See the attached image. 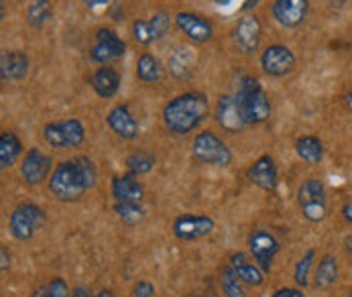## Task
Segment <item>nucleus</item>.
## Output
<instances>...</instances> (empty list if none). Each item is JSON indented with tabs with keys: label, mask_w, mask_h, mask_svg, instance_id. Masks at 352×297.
<instances>
[{
	"label": "nucleus",
	"mask_w": 352,
	"mask_h": 297,
	"mask_svg": "<svg viewBox=\"0 0 352 297\" xmlns=\"http://www.w3.org/2000/svg\"><path fill=\"white\" fill-rule=\"evenodd\" d=\"M163 76V67L159 63V59L151 53H143L137 61V78L145 84L159 82Z\"/></svg>",
	"instance_id": "cd10ccee"
},
{
	"label": "nucleus",
	"mask_w": 352,
	"mask_h": 297,
	"mask_svg": "<svg viewBox=\"0 0 352 297\" xmlns=\"http://www.w3.org/2000/svg\"><path fill=\"white\" fill-rule=\"evenodd\" d=\"M216 222L206 214H179L173 220V234L179 241H198L214 230Z\"/></svg>",
	"instance_id": "6e6552de"
},
{
	"label": "nucleus",
	"mask_w": 352,
	"mask_h": 297,
	"mask_svg": "<svg viewBox=\"0 0 352 297\" xmlns=\"http://www.w3.org/2000/svg\"><path fill=\"white\" fill-rule=\"evenodd\" d=\"M106 122H108V126L112 129V133H116V135H118L120 139H124V141H133V139H137V135H139V122L135 120V116L131 114V110H129L124 104L114 106V108L108 112Z\"/></svg>",
	"instance_id": "a211bd4d"
},
{
	"label": "nucleus",
	"mask_w": 352,
	"mask_h": 297,
	"mask_svg": "<svg viewBox=\"0 0 352 297\" xmlns=\"http://www.w3.org/2000/svg\"><path fill=\"white\" fill-rule=\"evenodd\" d=\"M309 10V0H275L273 16L281 27H300Z\"/></svg>",
	"instance_id": "4468645a"
},
{
	"label": "nucleus",
	"mask_w": 352,
	"mask_h": 297,
	"mask_svg": "<svg viewBox=\"0 0 352 297\" xmlns=\"http://www.w3.org/2000/svg\"><path fill=\"white\" fill-rule=\"evenodd\" d=\"M0 256H2V273H6L10 269V254H8L6 247L0 248Z\"/></svg>",
	"instance_id": "c9c22d12"
},
{
	"label": "nucleus",
	"mask_w": 352,
	"mask_h": 297,
	"mask_svg": "<svg viewBox=\"0 0 352 297\" xmlns=\"http://www.w3.org/2000/svg\"><path fill=\"white\" fill-rule=\"evenodd\" d=\"M145 188L137 182L135 175H122L112 179V198L118 204H141Z\"/></svg>",
	"instance_id": "412c9836"
},
{
	"label": "nucleus",
	"mask_w": 352,
	"mask_h": 297,
	"mask_svg": "<svg viewBox=\"0 0 352 297\" xmlns=\"http://www.w3.org/2000/svg\"><path fill=\"white\" fill-rule=\"evenodd\" d=\"M271 297H305L302 289H294V287H283V289H277Z\"/></svg>",
	"instance_id": "f704fd0d"
},
{
	"label": "nucleus",
	"mask_w": 352,
	"mask_h": 297,
	"mask_svg": "<svg viewBox=\"0 0 352 297\" xmlns=\"http://www.w3.org/2000/svg\"><path fill=\"white\" fill-rule=\"evenodd\" d=\"M346 297H352V289H351V292H349V296H346Z\"/></svg>",
	"instance_id": "a18cd8bd"
},
{
	"label": "nucleus",
	"mask_w": 352,
	"mask_h": 297,
	"mask_svg": "<svg viewBox=\"0 0 352 297\" xmlns=\"http://www.w3.org/2000/svg\"><path fill=\"white\" fill-rule=\"evenodd\" d=\"M296 153L300 155V159L305 161L307 165H318L324 159V145H322V141L318 137L305 135L302 139H298Z\"/></svg>",
	"instance_id": "a878e982"
},
{
	"label": "nucleus",
	"mask_w": 352,
	"mask_h": 297,
	"mask_svg": "<svg viewBox=\"0 0 352 297\" xmlns=\"http://www.w3.org/2000/svg\"><path fill=\"white\" fill-rule=\"evenodd\" d=\"M216 120L226 133H241V131H245L249 126L243 112H241V108H239L236 96H222L218 100Z\"/></svg>",
	"instance_id": "dca6fc26"
},
{
	"label": "nucleus",
	"mask_w": 352,
	"mask_h": 297,
	"mask_svg": "<svg viewBox=\"0 0 352 297\" xmlns=\"http://www.w3.org/2000/svg\"><path fill=\"white\" fill-rule=\"evenodd\" d=\"M29 74V57L23 51H4L0 57L2 82H21Z\"/></svg>",
	"instance_id": "aec40b11"
},
{
	"label": "nucleus",
	"mask_w": 352,
	"mask_h": 297,
	"mask_svg": "<svg viewBox=\"0 0 352 297\" xmlns=\"http://www.w3.org/2000/svg\"><path fill=\"white\" fill-rule=\"evenodd\" d=\"M98 184V169L92 159L76 157L59 163L50 177L51 194L59 201L72 204L84 198L88 190Z\"/></svg>",
	"instance_id": "f257e3e1"
},
{
	"label": "nucleus",
	"mask_w": 352,
	"mask_h": 297,
	"mask_svg": "<svg viewBox=\"0 0 352 297\" xmlns=\"http://www.w3.org/2000/svg\"><path fill=\"white\" fill-rule=\"evenodd\" d=\"M47 289H50L51 297H72L69 296V287H67V283H65L61 277L51 279V283L47 285Z\"/></svg>",
	"instance_id": "473e14b6"
},
{
	"label": "nucleus",
	"mask_w": 352,
	"mask_h": 297,
	"mask_svg": "<svg viewBox=\"0 0 352 297\" xmlns=\"http://www.w3.org/2000/svg\"><path fill=\"white\" fill-rule=\"evenodd\" d=\"M342 216H344V220L352 224V201H346L344 206H342Z\"/></svg>",
	"instance_id": "e433bc0d"
},
{
	"label": "nucleus",
	"mask_w": 352,
	"mask_h": 297,
	"mask_svg": "<svg viewBox=\"0 0 352 297\" xmlns=\"http://www.w3.org/2000/svg\"><path fill=\"white\" fill-rule=\"evenodd\" d=\"M298 204L307 222H322L328 216V192L324 182L309 177L298 190Z\"/></svg>",
	"instance_id": "39448f33"
},
{
	"label": "nucleus",
	"mask_w": 352,
	"mask_h": 297,
	"mask_svg": "<svg viewBox=\"0 0 352 297\" xmlns=\"http://www.w3.org/2000/svg\"><path fill=\"white\" fill-rule=\"evenodd\" d=\"M43 137L55 148H74L80 147L86 139V129L80 120L69 118V120H59L50 122L43 129Z\"/></svg>",
	"instance_id": "0eeeda50"
},
{
	"label": "nucleus",
	"mask_w": 352,
	"mask_h": 297,
	"mask_svg": "<svg viewBox=\"0 0 352 297\" xmlns=\"http://www.w3.org/2000/svg\"><path fill=\"white\" fill-rule=\"evenodd\" d=\"M157 163V157L147 151H135L126 157V167L131 171V175H145L149 173Z\"/></svg>",
	"instance_id": "c756f323"
},
{
	"label": "nucleus",
	"mask_w": 352,
	"mask_h": 297,
	"mask_svg": "<svg viewBox=\"0 0 352 297\" xmlns=\"http://www.w3.org/2000/svg\"><path fill=\"white\" fill-rule=\"evenodd\" d=\"M23 155V145L19 137L10 131H4L0 135V167L8 169L16 163V159Z\"/></svg>",
	"instance_id": "393cba45"
},
{
	"label": "nucleus",
	"mask_w": 352,
	"mask_h": 297,
	"mask_svg": "<svg viewBox=\"0 0 352 297\" xmlns=\"http://www.w3.org/2000/svg\"><path fill=\"white\" fill-rule=\"evenodd\" d=\"M88 8H96V6H104L108 4V0H82Z\"/></svg>",
	"instance_id": "4c0bfd02"
},
{
	"label": "nucleus",
	"mask_w": 352,
	"mask_h": 297,
	"mask_svg": "<svg viewBox=\"0 0 352 297\" xmlns=\"http://www.w3.org/2000/svg\"><path fill=\"white\" fill-rule=\"evenodd\" d=\"M194 157L206 163V165H214V167H228L232 163V153L226 147V143L222 139H218L214 133L204 131L198 133V137L194 139Z\"/></svg>",
	"instance_id": "423d86ee"
},
{
	"label": "nucleus",
	"mask_w": 352,
	"mask_h": 297,
	"mask_svg": "<svg viewBox=\"0 0 352 297\" xmlns=\"http://www.w3.org/2000/svg\"><path fill=\"white\" fill-rule=\"evenodd\" d=\"M239 108L247 120V124H261L271 116V102L269 96L265 94V90L261 88L258 80L254 78H243L239 92L234 94Z\"/></svg>",
	"instance_id": "7ed1b4c3"
},
{
	"label": "nucleus",
	"mask_w": 352,
	"mask_h": 297,
	"mask_svg": "<svg viewBox=\"0 0 352 297\" xmlns=\"http://www.w3.org/2000/svg\"><path fill=\"white\" fill-rule=\"evenodd\" d=\"M94 297H114V294H112L110 289H102L100 294H98V296H94Z\"/></svg>",
	"instance_id": "79ce46f5"
},
{
	"label": "nucleus",
	"mask_w": 352,
	"mask_h": 297,
	"mask_svg": "<svg viewBox=\"0 0 352 297\" xmlns=\"http://www.w3.org/2000/svg\"><path fill=\"white\" fill-rule=\"evenodd\" d=\"M214 2H216V4H222V6H224V4H230L232 0H214Z\"/></svg>",
	"instance_id": "37998d69"
},
{
	"label": "nucleus",
	"mask_w": 352,
	"mask_h": 297,
	"mask_svg": "<svg viewBox=\"0 0 352 297\" xmlns=\"http://www.w3.org/2000/svg\"><path fill=\"white\" fill-rule=\"evenodd\" d=\"M346 104H349V108H351V110H352V92H351V94H349V96H346Z\"/></svg>",
	"instance_id": "c03bdc74"
},
{
	"label": "nucleus",
	"mask_w": 352,
	"mask_h": 297,
	"mask_svg": "<svg viewBox=\"0 0 352 297\" xmlns=\"http://www.w3.org/2000/svg\"><path fill=\"white\" fill-rule=\"evenodd\" d=\"M234 45L243 51L245 55H252L254 51L258 50V43H261V23L256 16H243L239 23H236V29H234Z\"/></svg>",
	"instance_id": "f3484780"
},
{
	"label": "nucleus",
	"mask_w": 352,
	"mask_h": 297,
	"mask_svg": "<svg viewBox=\"0 0 352 297\" xmlns=\"http://www.w3.org/2000/svg\"><path fill=\"white\" fill-rule=\"evenodd\" d=\"M31 297H51V294H50V289H47V285H45V287L35 289V292L31 294Z\"/></svg>",
	"instance_id": "58836bf2"
},
{
	"label": "nucleus",
	"mask_w": 352,
	"mask_h": 297,
	"mask_svg": "<svg viewBox=\"0 0 352 297\" xmlns=\"http://www.w3.org/2000/svg\"><path fill=\"white\" fill-rule=\"evenodd\" d=\"M43 224H45V212L31 201L19 204L8 216V230L21 243L31 241Z\"/></svg>",
	"instance_id": "20e7f679"
},
{
	"label": "nucleus",
	"mask_w": 352,
	"mask_h": 297,
	"mask_svg": "<svg viewBox=\"0 0 352 297\" xmlns=\"http://www.w3.org/2000/svg\"><path fill=\"white\" fill-rule=\"evenodd\" d=\"M155 296V285L151 281H139L129 297H153Z\"/></svg>",
	"instance_id": "72a5a7b5"
},
{
	"label": "nucleus",
	"mask_w": 352,
	"mask_h": 297,
	"mask_svg": "<svg viewBox=\"0 0 352 297\" xmlns=\"http://www.w3.org/2000/svg\"><path fill=\"white\" fill-rule=\"evenodd\" d=\"M194 297H210V296H194Z\"/></svg>",
	"instance_id": "49530a36"
},
{
	"label": "nucleus",
	"mask_w": 352,
	"mask_h": 297,
	"mask_svg": "<svg viewBox=\"0 0 352 297\" xmlns=\"http://www.w3.org/2000/svg\"><path fill=\"white\" fill-rule=\"evenodd\" d=\"M249 177H251V182L256 188H261V190H265V192H273V190L277 188V184H279L277 165H275L273 157H269V155L258 157V159L252 163L251 171H249Z\"/></svg>",
	"instance_id": "6ab92c4d"
},
{
	"label": "nucleus",
	"mask_w": 352,
	"mask_h": 297,
	"mask_svg": "<svg viewBox=\"0 0 352 297\" xmlns=\"http://www.w3.org/2000/svg\"><path fill=\"white\" fill-rule=\"evenodd\" d=\"M208 116V98L200 92H188L173 98L163 108V122L173 135L196 131Z\"/></svg>",
	"instance_id": "f03ea898"
},
{
	"label": "nucleus",
	"mask_w": 352,
	"mask_h": 297,
	"mask_svg": "<svg viewBox=\"0 0 352 297\" xmlns=\"http://www.w3.org/2000/svg\"><path fill=\"white\" fill-rule=\"evenodd\" d=\"M249 248H251L254 263L265 273H269L271 271V265H273V258L279 252L281 245H279V241L269 230L258 228V230H252L251 236H249Z\"/></svg>",
	"instance_id": "1a4fd4ad"
},
{
	"label": "nucleus",
	"mask_w": 352,
	"mask_h": 297,
	"mask_svg": "<svg viewBox=\"0 0 352 297\" xmlns=\"http://www.w3.org/2000/svg\"><path fill=\"white\" fill-rule=\"evenodd\" d=\"M169 14L165 10H159L155 12L149 21H135L133 23V33H135V39L141 43V45H151L155 41L163 39V35L167 33L169 29Z\"/></svg>",
	"instance_id": "ddd939ff"
},
{
	"label": "nucleus",
	"mask_w": 352,
	"mask_h": 297,
	"mask_svg": "<svg viewBox=\"0 0 352 297\" xmlns=\"http://www.w3.org/2000/svg\"><path fill=\"white\" fill-rule=\"evenodd\" d=\"M220 285H222V292L226 297H247V283L236 275V271L228 265L222 267L220 271Z\"/></svg>",
	"instance_id": "bb28decb"
},
{
	"label": "nucleus",
	"mask_w": 352,
	"mask_h": 297,
	"mask_svg": "<svg viewBox=\"0 0 352 297\" xmlns=\"http://www.w3.org/2000/svg\"><path fill=\"white\" fill-rule=\"evenodd\" d=\"M51 157L41 153L39 148H29L21 163V175L29 186H39L47 179L51 171Z\"/></svg>",
	"instance_id": "f8f14e48"
},
{
	"label": "nucleus",
	"mask_w": 352,
	"mask_h": 297,
	"mask_svg": "<svg viewBox=\"0 0 352 297\" xmlns=\"http://www.w3.org/2000/svg\"><path fill=\"white\" fill-rule=\"evenodd\" d=\"M114 212L120 218V222L126 224V226H137L147 216V212H145V208L141 204H118L116 201L114 204Z\"/></svg>",
	"instance_id": "7c9ffc66"
},
{
	"label": "nucleus",
	"mask_w": 352,
	"mask_h": 297,
	"mask_svg": "<svg viewBox=\"0 0 352 297\" xmlns=\"http://www.w3.org/2000/svg\"><path fill=\"white\" fill-rule=\"evenodd\" d=\"M92 88L100 98H112L120 88V74L114 67H100L92 76Z\"/></svg>",
	"instance_id": "5701e85b"
},
{
	"label": "nucleus",
	"mask_w": 352,
	"mask_h": 297,
	"mask_svg": "<svg viewBox=\"0 0 352 297\" xmlns=\"http://www.w3.org/2000/svg\"><path fill=\"white\" fill-rule=\"evenodd\" d=\"M340 277V269H338V261L334 254H324L322 261L318 263V269H316V281H314V287L316 289H328L332 287Z\"/></svg>",
	"instance_id": "b1692460"
},
{
	"label": "nucleus",
	"mask_w": 352,
	"mask_h": 297,
	"mask_svg": "<svg viewBox=\"0 0 352 297\" xmlns=\"http://www.w3.org/2000/svg\"><path fill=\"white\" fill-rule=\"evenodd\" d=\"M51 2L50 0H31L27 6V23L33 29H43L51 19Z\"/></svg>",
	"instance_id": "c85d7f7f"
},
{
	"label": "nucleus",
	"mask_w": 352,
	"mask_h": 297,
	"mask_svg": "<svg viewBox=\"0 0 352 297\" xmlns=\"http://www.w3.org/2000/svg\"><path fill=\"white\" fill-rule=\"evenodd\" d=\"M261 63H263V69L269 76L283 78V76H287V74H292L296 69V55L285 45H271V47L263 51Z\"/></svg>",
	"instance_id": "9b49d317"
},
{
	"label": "nucleus",
	"mask_w": 352,
	"mask_h": 297,
	"mask_svg": "<svg viewBox=\"0 0 352 297\" xmlns=\"http://www.w3.org/2000/svg\"><path fill=\"white\" fill-rule=\"evenodd\" d=\"M74 297H90V292L86 287H76L74 289Z\"/></svg>",
	"instance_id": "ea45409f"
},
{
	"label": "nucleus",
	"mask_w": 352,
	"mask_h": 297,
	"mask_svg": "<svg viewBox=\"0 0 352 297\" xmlns=\"http://www.w3.org/2000/svg\"><path fill=\"white\" fill-rule=\"evenodd\" d=\"M175 23H177L179 31L194 43H208L214 35L210 21L200 14H194V12H177Z\"/></svg>",
	"instance_id": "2eb2a0df"
},
{
	"label": "nucleus",
	"mask_w": 352,
	"mask_h": 297,
	"mask_svg": "<svg viewBox=\"0 0 352 297\" xmlns=\"http://www.w3.org/2000/svg\"><path fill=\"white\" fill-rule=\"evenodd\" d=\"M314 258H316V250L309 248L305 250L302 258L298 261L296 265V271H294V281L300 285V287H305L309 283V271H311V265H314Z\"/></svg>",
	"instance_id": "2f4dec72"
},
{
	"label": "nucleus",
	"mask_w": 352,
	"mask_h": 297,
	"mask_svg": "<svg viewBox=\"0 0 352 297\" xmlns=\"http://www.w3.org/2000/svg\"><path fill=\"white\" fill-rule=\"evenodd\" d=\"M344 250H346L349 254H352V232L344 239Z\"/></svg>",
	"instance_id": "a19ab883"
},
{
	"label": "nucleus",
	"mask_w": 352,
	"mask_h": 297,
	"mask_svg": "<svg viewBox=\"0 0 352 297\" xmlns=\"http://www.w3.org/2000/svg\"><path fill=\"white\" fill-rule=\"evenodd\" d=\"M126 51V43L110 29H100L94 37V45L90 50V57L96 63H104L108 65L110 61H116L124 55Z\"/></svg>",
	"instance_id": "9d476101"
},
{
	"label": "nucleus",
	"mask_w": 352,
	"mask_h": 297,
	"mask_svg": "<svg viewBox=\"0 0 352 297\" xmlns=\"http://www.w3.org/2000/svg\"><path fill=\"white\" fill-rule=\"evenodd\" d=\"M230 267L251 287H261L265 283V271L254 263V258H249L245 252H234L230 256Z\"/></svg>",
	"instance_id": "4be33fe9"
}]
</instances>
